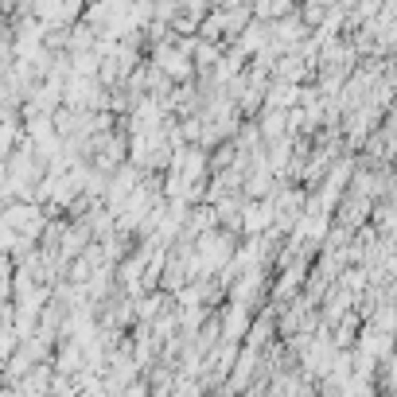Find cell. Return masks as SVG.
<instances>
[{"instance_id": "3", "label": "cell", "mask_w": 397, "mask_h": 397, "mask_svg": "<svg viewBox=\"0 0 397 397\" xmlns=\"http://www.w3.org/2000/svg\"><path fill=\"white\" fill-rule=\"evenodd\" d=\"M198 36L203 39H214V43H218V39H226V8H214V12H206L203 16V23H198Z\"/></svg>"}, {"instance_id": "2", "label": "cell", "mask_w": 397, "mask_h": 397, "mask_svg": "<svg viewBox=\"0 0 397 397\" xmlns=\"http://www.w3.org/2000/svg\"><path fill=\"white\" fill-rule=\"evenodd\" d=\"M261 137L265 140H277V137H288V129H292V117H288V110H272V105H265L261 113Z\"/></svg>"}, {"instance_id": "1", "label": "cell", "mask_w": 397, "mask_h": 397, "mask_svg": "<svg viewBox=\"0 0 397 397\" xmlns=\"http://www.w3.org/2000/svg\"><path fill=\"white\" fill-rule=\"evenodd\" d=\"M296 102H300V86H296V82H288V78H277V74H272L269 94H265V105H272V110H292Z\"/></svg>"}, {"instance_id": "4", "label": "cell", "mask_w": 397, "mask_h": 397, "mask_svg": "<svg viewBox=\"0 0 397 397\" xmlns=\"http://www.w3.org/2000/svg\"><path fill=\"white\" fill-rule=\"evenodd\" d=\"M288 156H292V140H288V137L269 140V156H265V160H269V168H272V171H280V176H285Z\"/></svg>"}]
</instances>
